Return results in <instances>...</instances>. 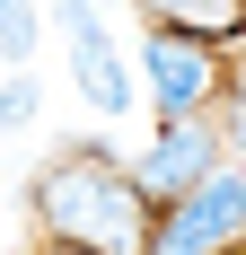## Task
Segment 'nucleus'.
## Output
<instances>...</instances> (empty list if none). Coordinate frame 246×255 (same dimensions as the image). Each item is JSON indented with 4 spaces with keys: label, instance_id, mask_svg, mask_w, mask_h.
Returning <instances> with one entry per match:
<instances>
[{
    "label": "nucleus",
    "instance_id": "nucleus-4",
    "mask_svg": "<svg viewBox=\"0 0 246 255\" xmlns=\"http://www.w3.org/2000/svg\"><path fill=\"white\" fill-rule=\"evenodd\" d=\"M62 44H71L79 97L97 106V115H132V106H141V79L123 71V53H115V35H106L97 0H62Z\"/></svg>",
    "mask_w": 246,
    "mask_h": 255
},
{
    "label": "nucleus",
    "instance_id": "nucleus-6",
    "mask_svg": "<svg viewBox=\"0 0 246 255\" xmlns=\"http://www.w3.org/2000/svg\"><path fill=\"white\" fill-rule=\"evenodd\" d=\"M158 26H185V35H238L246 26V0H141Z\"/></svg>",
    "mask_w": 246,
    "mask_h": 255
},
{
    "label": "nucleus",
    "instance_id": "nucleus-2",
    "mask_svg": "<svg viewBox=\"0 0 246 255\" xmlns=\"http://www.w3.org/2000/svg\"><path fill=\"white\" fill-rule=\"evenodd\" d=\"M238 247H246V167H220L185 203H158L141 255H238Z\"/></svg>",
    "mask_w": 246,
    "mask_h": 255
},
{
    "label": "nucleus",
    "instance_id": "nucleus-3",
    "mask_svg": "<svg viewBox=\"0 0 246 255\" xmlns=\"http://www.w3.org/2000/svg\"><path fill=\"white\" fill-rule=\"evenodd\" d=\"M141 97L167 115V124H194L211 97H229V71L211 62V35H185V26H158L141 44Z\"/></svg>",
    "mask_w": 246,
    "mask_h": 255
},
{
    "label": "nucleus",
    "instance_id": "nucleus-10",
    "mask_svg": "<svg viewBox=\"0 0 246 255\" xmlns=\"http://www.w3.org/2000/svg\"><path fill=\"white\" fill-rule=\"evenodd\" d=\"M44 255H97V247H62V238H53V247H44Z\"/></svg>",
    "mask_w": 246,
    "mask_h": 255
},
{
    "label": "nucleus",
    "instance_id": "nucleus-8",
    "mask_svg": "<svg viewBox=\"0 0 246 255\" xmlns=\"http://www.w3.org/2000/svg\"><path fill=\"white\" fill-rule=\"evenodd\" d=\"M26 124H35V79L9 71V79H0V132H26Z\"/></svg>",
    "mask_w": 246,
    "mask_h": 255
},
{
    "label": "nucleus",
    "instance_id": "nucleus-7",
    "mask_svg": "<svg viewBox=\"0 0 246 255\" xmlns=\"http://www.w3.org/2000/svg\"><path fill=\"white\" fill-rule=\"evenodd\" d=\"M35 53V0H0V62Z\"/></svg>",
    "mask_w": 246,
    "mask_h": 255
},
{
    "label": "nucleus",
    "instance_id": "nucleus-5",
    "mask_svg": "<svg viewBox=\"0 0 246 255\" xmlns=\"http://www.w3.org/2000/svg\"><path fill=\"white\" fill-rule=\"evenodd\" d=\"M220 150H229V141H220V132H202V115H194V124H167V132H158V141L132 158V176H141L149 203H185L202 176H220V167H229Z\"/></svg>",
    "mask_w": 246,
    "mask_h": 255
},
{
    "label": "nucleus",
    "instance_id": "nucleus-1",
    "mask_svg": "<svg viewBox=\"0 0 246 255\" xmlns=\"http://www.w3.org/2000/svg\"><path fill=\"white\" fill-rule=\"evenodd\" d=\"M26 203H35V220H44V238L97 247V255H141L149 247V220H158L149 194H141V176H132L115 150H97V141H62V150L35 167Z\"/></svg>",
    "mask_w": 246,
    "mask_h": 255
},
{
    "label": "nucleus",
    "instance_id": "nucleus-9",
    "mask_svg": "<svg viewBox=\"0 0 246 255\" xmlns=\"http://www.w3.org/2000/svg\"><path fill=\"white\" fill-rule=\"evenodd\" d=\"M229 150H246V62L229 71Z\"/></svg>",
    "mask_w": 246,
    "mask_h": 255
},
{
    "label": "nucleus",
    "instance_id": "nucleus-11",
    "mask_svg": "<svg viewBox=\"0 0 246 255\" xmlns=\"http://www.w3.org/2000/svg\"><path fill=\"white\" fill-rule=\"evenodd\" d=\"M238 255H246V247H238Z\"/></svg>",
    "mask_w": 246,
    "mask_h": 255
}]
</instances>
